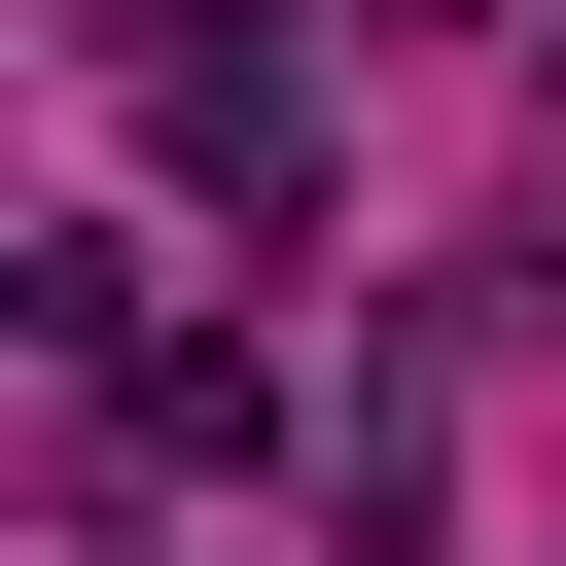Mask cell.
<instances>
[{
	"label": "cell",
	"mask_w": 566,
	"mask_h": 566,
	"mask_svg": "<svg viewBox=\"0 0 566 566\" xmlns=\"http://www.w3.org/2000/svg\"><path fill=\"white\" fill-rule=\"evenodd\" d=\"M106 71H142V142H177L248 248H318V71H283V35H212V0H106Z\"/></svg>",
	"instance_id": "cell-1"
},
{
	"label": "cell",
	"mask_w": 566,
	"mask_h": 566,
	"mask_svg": "<svg viewBox=\"0 0 566 566\" xmlns=\"http://www.w3.org/2000/svg\"><path fill=\"white\" fill-rule=\"evenodd\" d=\"M106 424H142V460H283V354H248V318H142Z\"/></svg>",
	"instance_id": "cell-2"
}]
</instances>
